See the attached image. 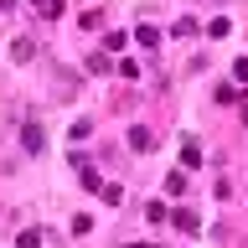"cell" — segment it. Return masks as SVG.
<instances>
[{
  "label": "cell",
  "mask_w": 248,
  "mask_h": 248,
  "mask_svg": "<svg viewBox=\"0 0 248 248\" xmlns=\"http://www.w3.org/2000/svg\"><path fill=\"white\" fill-rule=\"evenodd\" d=\"M166 191H170V197H181V191H186V176H181V170H176V176H166Z\"/></svg>",
  "instance_id": "30bf717a"
},
{
  "label": "cell",
  "mask_w": 248,
  "mask_h": 248,
  "mask_svg": "<svg viewBox=\"0 0 248 248\" xmlns=\"http://www.w3.org/2000/svg\"><path fill=\"white\" fill-rule=\"evenodd\" d=\"M104 46H108V52H124V46H129V36H124V31H108Z\"/></svg>",
  "instance_id": "ba28073f"
},
{
  "label": "cell",
  "mask_w": 248,
  "mask_h": 248,
  "mask_svg": "<svg viewBox=\"0 0 248 248\" xmlns=\"http://www.w3.org/2000/svg\"><path fill=\"white\" fill-rule=\"evenodd\" d=\"M170 31H176V36H197V21H191V16H181V21H176Z\"/></svg>",
  "instance_id": "9c48e42d"
},
{
  "label": "cell",
  "mask_w": 248,
  "mask_h": 248,
  "mask_svg": "<svg viewBox=\"0 0 248 248\" xmlns=\"http://www.w3.org/2000/svg\"><path fill=\"white\" fill-rule=\"evenodd\" d=\"M181 166H186V170H191V166H202V150H197V140H186V145H181Z\"/></svg>",
  "instance_id": "3957f363"
},
{
  "label": "cell",
  "mask_w": 248,
  "mask_h": 248,
  "mask_svg": "<svg viewBox=\"0 0 248 248\" xmlns=\"http://www.w3.org/2000/svg\"><path fill=\"white\" fill-rule=\"evenodd\" d=\"M78 26H83V31H98V26H104V16H98V11H83V16H78Z\"/></svg>",
  "instance_id": "52a82bcc"
},
{
  "label": "cell",
  "mask_w": 248,
  "mask_h": 248,
  "mask_svg": "<svg viewBox=\"0 0 248 248\" xmlns=\"http://www.w3.org/2000/svg\"><path fill=\"white\" fill-rule=\"evenodd\" d=\"M243 124H248V98H243Z\"/></svg>",
  "instance_id": "5bb4252c"
},
{
  "label": "cell",
  "mask_w": 248,
  "mask_h": 248,
  "mask_svg": "<svg viewBox=\"0 0 248 248\" xmlns=\"http://www.w3.org/2000/svg\"><path fill=\"white\" fill-rule=\"evenodd\" d=\"M176 228H181V232H197V228H202V217H197V212H186V207H181V212H176Z\"/></svg>",
  "instance_id": "277c9868"
},
{
  "label": "cell",
  "mask_w": 248,
  "mask_h": 248,
  "mask_svg": "<svg viewBox=\"0 0 248 248\" xmlns=\"http://www.w3.org/2000/svg\"><path fill=\"white\" fill-rule=\"evenodd\" d=\"M83 186H88V191H104V181H98V170H93V166H83Z\"/></svg>",
  "instance_id": "7c38bea8"
},
{
  "label": "cell",
  "mask_w": 248,
  "mask_h": 248,
  "mask_svg": "<svg viewBox=\"0 0 248 248\" xmlns=\"http://www.w3.org/2000/svg\"><path fill=\"white\" fill-rule=\"evenodd\" d=\"M129 145H135V150H150V145H155V135L145 129V124H129Z\"/></svg>",
  "instance_id": "7a4b0ae2"
},
{
  "label": "cell",
  "mask_w": 248,
  "mask_h": 248,
  "mask_svg": "<svg viewBox=\"0 0 248 248\" xmlns=\"http://www.w3.org/2000/svg\"><path fill=\"white\" fill-rule=\"evenodd\" d=\"M16 248H42V228H26L21 238H16Z\"/></svg>",
  "instance_id": "8992f818"
},
{
  "label": "cell",
  "mask_w": 248,
  "mask_h": 248,
  "mask_svg": "<svg viewBox=\"0 0 248 248\" xmlns=\"http://www.w3.org/2000/svg\"><path fill=\"white\" fill-rule=\"evenodd\" d=\"M31 5H36L42 16H62V0H31Z\"/></svg>",
  "instance_id": "8fae6325"
},
{
  "label": "cell",
  "mask_w": 248,
  "mask_h": 248,
  "mask_svg": "<svg viewBox=\"0 0 248 248\" xmlns=\"http://www.w3.org/2000/svg\"><path fill=\"white\" fill-rule=\"evenodd\" d=\"M232 78H238V83H248V57H238V62H232Z\"/></svg>",
  "instance_id": "4fadbf2b"
},
{
  "label": "cell",
  "mask_w": 248,
  "mask_h": 248,
  "mask_svg": "<svg viewBox=\"0 0 248 248\" xmlns=\"http://www.w3.org/2000/svg\"><path fill=\"white\" fill-rule=\"evenodd\" d=\"M21 145H26L31 155H42V150H46V135H42V124H26V129H21Z\"/></svg>",
  "instance_id": "6da1fadb"
},
{
  "label": "cell",
  "mask_w": 248,
  "mask_h": 248,
  "mask_svg": "<svg viewBox=\"0 0 248 248\" xmlns=\"http://www.w3.org/2000/svg\"><path fill=\"white\" fill-rule=\"evenodd\" d=\"M135 42L140 46H160V31H155V26H135Z\"/></svg>",
  "instance_id": "5b68a950"
}]
</instances>
